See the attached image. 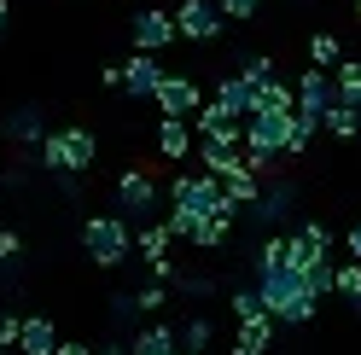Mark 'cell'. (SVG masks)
I'll list each match as a JSON object with an SVG mask.
<instances>
[{"mask_svg": "<svg viewBox=\"0 0 361 355\" xmlns=\"http://www.w3.org/2000/svg\"><path fill=\"white\" fill-rule=\"evenodd\" d=\"M257 303H262V315L268 320H286V326H303V320H314V309H321V297L303 285V274L298 268H286V262H257Z\"/></svg>", "mask_w": 361, "mask_h": 355, "instance_id": "6da1fadb", "label": "cell"}, {"mask_svg": "<svg viewBox=\"0 0 361 355\" xmlns=\"http://www.w3.org/2000/svg\"><path fill=\"white\" fill-rule=\"evenodd\" d=\"M169 198H175V210H187L192 221L198 216H239L233 204H228V192H221V181L216 175H175V187H169Z\"/></svg>", "mask_w": 361, "mask_h": 355, "instance_id": "7a4b0ae2", "label": "cell"}, {"mask_svg": "<svg viewBox=\"0 0 361 355\" xmlns=\"http://www.w3.org/2000/svg\"><path fill=\"white\" fill-rule=\"evenodd\" d=\"M41 163L59 169V175L94 169V135H87V128H59V135H41Z\"/></svg>", "mask_w": 361, "mask_h": 355, "instance_id": "3957f363", "label": "cell"}, {"mask_svg": "<svg viewBox=\"0 0 361 355\" xmlns=\"http://www.w3.org/2000/svg\"><path fill=\"white\" fill-rule=\"evenodd\" d=\"M82 245H87V256H94L99 268H117V262L134 251V233H128L123 216H94L82 228Z\"/></svg>", "mask_w": 361, "mask_h": 355, "instance_id": "277c9868", "label": "cell"}, {"mask_svg": "<svg viewBox=\"0 0 361 355\" xmlns=\"http://www.w3.org/2000/svg\"><path fill=\"white\" fill-rule=\"evenodd\" d=\"M169 18H175V35H187V41H216L221 24H228V18L216 12V0H180Z\"/></svg>", "mask_w": 361, "mask_h": 355, "instance_id": "5b68a950", "label": "cell"}, {"mask_svg": "<svg viewBox=\"0 0 361 355\" xmlns=\"http://www.w3.org/2000/svg\"><path fill=\"white\" fill-rule=\"evenodd\" d=\"M152 99H157V111H164V117H175V123H187L192 111L204 105V94H198V82H192V76H157Z\"/></svg>", "mask_w": 361, "mask_h": 355, "instance_id": "8992f818", "label": "cell"}, {"mask_svg": "<svg viewBox=\"0 0 361 355\" xmlns=\"http://www.w3.org/2000/svg\"><path fill=\"white\" fill-rule=\"evenodd\" d=\"M326 251H332V233L321 228V221H309L303 233H291L286 239V268H314V262H326Z\"/></svg>", "mask_w": 361, "mask_h": 355, "instance_id": "52a82bcc", "label": "cell"}, {"mask_svg": "<svg viewBox=\"0 0 361 355\" xmlns=\"http://www.w3.org/2000/svg\"><path fill=\"white\" fill-rule=\"evenodd\" d=\"M198 163H204V175H216V181L239 175V169H245V158H239V135H204V146H198Z\"/></svg>", "mask_w": 361, "mask_h": 355, "instance_id": "ba28073f", "label": "cell"}, {"mask_svg": "<svg viewBox=\"0 0 361 355\" xmlns=\"http://www.w3.org/2000/svg\"><path fill=\"white\" fill-rule=\"evenodd\" d=\"M291 94H298V117L321 123V117H326V105H332V70H303Z\"/></svg>", "mask_w": 361, "mask_h": 355, "instance_id": "9c48e42d", "label": "cell"}, {"mask_svg": "<svg viewBox=\"0 0 361 355\" xmlns=\"http://www.w3.org/2000/svg\"><path fill=\"white\" fill-rule=\"evenodd\" d=\"M169 41H175V18L169 12H134V47H140V53H157V47H169Z\"/></svg>", "mask_w": 361, "mask_h": 355, "instance_id": "30bf717a", "label": "cell"}, {"mask_svg": "<svg viewBox=\"0 0 361 355\" xmlns=\"http://www.w3.org/2000/svg\"><path fill=\"white\" fill-rule=\"evenodd\" d=\"M117 204H123L128 216H146V210L157 204V181H152L146 169H128L123 181H117Z\"/></svg>", "mask_w": 361, "mask_h": 355, "instance_id": "8fae6325", "label": "cell"}, {"mask_svg": "<svg viewBox=\"0 0 361 355\" xmlns=\"http://www.w3.org/2000/svg\"><path fill=\"white\" fill-rule=\"evenodd\" d=\"M117 76H123V94L146 99L152 87H157V76H164V70H157V58H152V53H134L128 64H117Z\"/></svg>", "mask_w": 361, "mask_h": 355, "instance_id": "7c38bea8", "label": "cell"}, {"mask_svg": "<svg viewBox=\"0 0 361 355\" xmlns=\"http://www.w3.org/2000/svg\"><path fill=\"white\" fill-rule=\"evenodd\" d=\"M286 117V111H298V94H291V82H280V76H268L262 87H257V105H251V117Z\"/></svg>", "mask_w": 361, "mask_h": 355, "instance_id": "4fadbf2b", "label": "cell"}, {"mask_svg": "<svg viewBox=\"0 0 361 355\" xmlns=\"http://www.w3.org/2000/svg\"><path fill=\"white\" fill-rule=\"evenodd\" d=\"M257 87H262V82H251V76L239 70V76H228V82H221V94H216V105H228L233 117L245 123V117H251V105H257Z\"/></svg>", "mask_w": 361, "mask_h": 355, "instance_id": "5bb4252c", "label": "cell"}, {"mask_svg": "<svg viewBox=\"0 0 361 355\" xmlns=\"http://www.w3.org/2000/svg\"><path fill=\"white\" fill-rule=\"evenodd\" d=\"M18 349H24V355H53V349H59V338H53V320H47V315L18 320Z\"/></svg>", "mask_w": 361, "mask_h": 355, "instance_id": "9a60e30c", "label": "cell"}, {"mask_svg": "<svg viewBox=\"0 0 361 355\" xmlns=\"http://www.w3.org/2000/svg\"><path fill=\"white\" fill-rule=\"evenodd\" d=\"M332 99L350 105V111H361V64L355 58H338L332 64Z\"/></svg>", "mask_w": 361, "mask_h": 355, "instance_id": "2e32d148", "label": "cell"}, {"mask_svg": "<svg viewBox=\"0 0 361 355\" xmlns=\"http://www.w3.org/2000/svg\"><path fill=\"white\" fill-rule=\"evenodd\" d=\"M192 128H198V135H239V117H233V111L228 105H198L192 111Z\"/></svg>", "mask_w": 361, "mask_h": 355, "instance_id": "e0dca14e", "label": "cell"}, {"mask_svg": "<svg viewBox=\"0 0 361 355\" xmlns=\"http://www.w3.org/2000/svg\"><path fill=\"white\" fill-rule=\"evenodd\" d=\"M321 128H326L332 140H355V135H361V111H350V105H338V99H332V105H326V117H321Z\"/></svg>", "mask_w": 361, "mask_h": 355, "instance_id": "ac0fdd59", "label": "cell"}, {"mask_svg": "<svg viewBox=\"0 0 361 355\" xmlns=\"http://www.w3.org/2000/svg\"><path fill=\"white\" fill-rule=\"evenodd\" d=\"M157 151H164V158H187V151H192L187 123H175V117H164V123H157Z\"/></svg>", "mask_w": 361, "mask_h": 355, "instance_id": "d6986e66", "label": "cell"}, {"mask_svg": "<svg viewBox=\"0 0 361 355\" xmlns=\"http://www.w3.org/2000/svg\"><path fill=\"white\" fill-rule=\"evenodd\" d=\"M268 344H274V320L268 315H245L239 320V349H262L268 355Z\"/></svg>", "mask_w": 361, "mask_h": 355, "instance_id": "ffe728a7", "label": "cell"}, {"mask_svg": "<svg viewBox=\"0 0 361 355\" xmlns=\"http://www.w3.org/2000/svg\"><path fill=\"white\" fill-rule=\"evenodd\" d=\"M228 221L233 216H198L192 228H187V239H192V245H204V251H216L221 239H228Z\"/></svg>", "mask_w": 361, "mask_h": 355, "instance_id": "44dd1931", "label": "cell"}, {"mask_svg": "<svg viewBox=\"0 0 361 355\" xmlns=\"http://www.w3.org/2000/svg\"><path fill=\"white\" fill-rule=\"evenodd\" d=\"M134 251H140L146 262H164V251H169V228H164V221H146V228L134 233Z\"/></svg>", "mask_w": 361, "mask_h": 355, "instance_id": "7402d4cb", "label": "cell"}, {"mask_svg": "<svg viewBox=\"0 0 361 355\" xmlns=\"http://www.w3.org/2000/svg\"><path fill=\"white\" fill-rule=\"evenodd\" d=\"M221 192H228V204H233V210H239V204H257V198H262V187H257V175H251V169L228 175V181H221Z\"/></svg>", "mask_w": 361, "mask_h": 355, "instance_id": "603a6c76", "label": "cell"}, {"mask_svg": "<svg viewBox=\"0 0 361 355\" xmlns=\"http://www.w3.org/2000/svg\"><path fill=\"white\" fill-rule=\"evenodd\" d=\"M134 355H175V332H164V326H146L140 338H134Z\"/></svg>", "mask_w": 361, "mask_h": 355, "instance_id": "cb8c5ba5", "label": "cell"}, {"mask_svg": "<svg viewBox=\"0 0 361 355\" xmlns=\"http://www.w3.org/2000/svg\"><path fill=\"white\" fill-rule=\"evenodd\" d=\"M309 58H314V70H332V64L344 58V47H338V35H326V30H321V35L309 41Z\"/></svg>", "mask_w": 361, "mask_h": 355, "instance_id": "d4e9b609", "label": "cell"}, {"mask_svg": "<svg viewBox=\"0 0 361 355\" xmlns=\"http://www.w3.org/2000/svg\"><path fill=\"white\" fill-rule=\"evenodd\" d=\"M332 292H344L361 303V262H344V268H332Z\"/></svg>", "mask_w": 361, "mask_h": 355, "instance_id": "484cf974", "label": "cell"}, {"mask_svg": "<svg viewBox=\"0 0 361 355\" xmlns=\"http://www.w3.org/2000/svg\"><path fill=\"white\" fill-rule=\"evenodd\" d=\"M303 285H309L314 297H326V292H332V262H314V268H303Z\"/></svg>", "mask_w": 361, "mask_h": 355, "instance_id": "4316f807", "label": "cell"}, {"mask_svg": "<svg viewBox=\"0 0 361 355\" xmlns=\"http://www.w3.org/2000/svg\"><path fill=\"white\" fill-rule=\"evenodd\" d=\"M257 6H262V0H216V12H221V18H233V24L257 18Z\"/></svg>", "mask_w": 361, "mask_h": 355, "instance_id": "83f0119b", "label": "cell"}, {"mask_svg": "<svg viewBox=\"0 0 361 355\" xmlns=\"http://www.w3.org/2000/svg\"><path fill=\"white\" fill-rule=\"evenodd\" d=\"M12 140H41V117L35 111H18L12 117Z\"/></svg>", "mask_w": 361, "mask_h": 355, "instance_id": "f1b7e54d", "label": "cell"}, {"mask_svg": "<svg viewBox=\"0 0 361 355\" xmlns=\"http://www.w3.org/2000/svg\"><path fill=\"white\" fill-rule=\"evenodd\" d=\"M257 204H262V216H280V210L291 204V187H286V192H262V198H257Z\"/></svg>", "mask_w": 361, "mask_h": 355, "instance_id": "f546056e", "label": "cell"}, {"mask_svg": "<svg viewBox=\"0 0 361 355\" xmlns=\"http://www.w3.org/2000/svg\"><path fill=\"white\" fill-rule=\"evenodd\" d=\"M233 315L245 320V315H262V303H257V292H233Z\"/></svg>", "mask_w": 361, "mask_h": 355, "instance_id": "4dcf8cb0", "label": "cell"}, {"mask_svg": "<svg viewBox=\"0 0 361 355\" xmlns=\"http://www.w3.org/2000/svg\"><path fill=\"white\" fill-rule=\"evenodd\" d=\"M210 344V320H192L187 326V349H204Z\"/></svg>", "mask_w": 361, "mask_h": 355, "instance_id": "1f68e13d", "label": "cell"}, {"mask_svg": "<svg viewBox=\"0 0 361 355\" xmlns=\"http://www.w3.org/2000/svg\"><path fill=\"white\" fill-rule=\"evenodd\" d=\"M18 344V315H0V349Z\"/></svg>", "mask_w": 361, "mask_h": 355, "instance_id": "d6a6232c", "label": "cell"}, {"mask_svg": "<svg viewBox=\"0 0 361 355\" xmlns=\"http://www.w3.org/2000/svg\"><path fill=\"white\" fill-rule=\"evenodd\" d=\"M134 309H164V285H152V292L134 297Z\"/></svg>", "mask_w": 361, "mask_h": 355, "instance_id": "836d02e7", "label": "cell"}, {"mask_svg": "<svg viewBox=\"0 0 361 355\" xmlns=\"http://www.w3.org/2000/svg\"><path fill=\"white\" fill-rule=\"evenodd\" d=\"M6 256H18V233H12V228H0V262H6Z\"/></svg>", "mask_w": 361, "mask_h": 355, "instance_id": "e575fe53", "label": "cell"}, {"mask_svg": "<svg viewBox=\"0 0 361 355\" xmlns=\"http://www.w3.org/2000/svg\"><path fill=\"white\" fill-rule=\"evenodd\" d=\"M53 355H94V349H87V344H59Z\"/></svg>", "mask_w": 361, "mask_h": 355, "instance_id": "d590c367", "label": "cell"}, {"mask_svg": "<svg viewBox=\"0 0 361 355\" xmlns=\"http://www.w3.org/2000/svg\"><path fill=\"white\" fill-rule=\"evenodd\" d=\"M350 256L361 262V221H355V228H350Z\"/></svg>", "mask_w": 361, "mask_h": 355, "instance_id": "8d00e7d4", "label": "cell"}, {"mask_svg": "<svg viewBox=\"0 0 361 355\" xmlns=\"http://www.w3.org/2000/svg\"><path fill=\"white\" fill-rule=\"evenodd\" d=\"M0 30H6V0H0Z\"/></svg>", "mask_w": 361, "mask_h": 355, "instance_id": "74e56055", "label": "cell"}, {"mask_svg": "<svg viewBox=\"0 0 361 355\" xmlns=\"http://www.w3.org/2000/svg\"><path fill=\"white\" fill-rule=\"evenodd\" d=\"M233 355H262V349H233Z\"/></svg>", "mask_w": 361, "mask_h": 355, "instance_id": "f35d334b", "label": "cell"}, {"mask_svg": "<svg viewBox=\"0 0 361 355\" xmlns=\"http://www.w3.org/2000/svg\"><path fill=\"white\" fill-rule=\"evenodd\" d=\"M175 355H198V349H175Z\"/></svg>", "mask_w": 361, "mask_h": 355, "instance_id": "ab89813d", "label": "cell"}, {"mask_svg": "<svg viewBox=\"0 0 361 355\" xmlns=\"http://www.w3.org/2000/svg\"><path fill=\"white\" fill-rule=\"evenodd\" d=\"M94 355H117V349H94Z\"/></svg>", "mask_w": 361, "mask_h": 355, "instance_id": "60d3db41", "label": "cell"}, {"mask_svg": "<svg viewBox=\"0 0 361 355\" xmlns=\"http://www.w3.org/2000/svg\"><path fill=\"white\" fill-rule=\"evenodd\" d=\"M355 6H361V0H355Z\"/></svg>", "mask_w": 361, "mask_h": 355, "instance_id": "b9f144b4", "label": "cell"}]
</instances>
